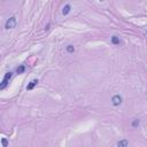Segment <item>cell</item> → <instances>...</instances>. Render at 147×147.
<instances>
[{"instance_id":"obj_1","label":"cell","mask_w":147,"mask_h":147,"mask_svg":"<svg viewBox=\"0 0 147 147\" xmlns=\"http://www.w3.org/2000/svg\"><path fill=\"white\" fill-rule=\"evenodd\" d=\"M17 24V21H16V17L15 16H12L10 18L7 20V22H6V24H5V28L9 30V29H14L15 26Z\"/></svg>"},{"instance_id":"obj_2","label":"cell","mask_w":147,"mask_h":147,"mask_svg":"<svg viewBox=\"0 0 147 147\" xmlns=\"http://www.w3.org/2000/svg\"><path fill=\"white\" fill-rule=\"evenodd\" d=\"M10 78H12V72H6V74H5V77L2 79V83H1V85H0V90H4L5 87L8 85V82Z\"/></svg>"},{"instance_id":"obj_3","label":"cell","mask_w":147,"mask_h":147,"mask_svg":"<svg viewBox=\"0 0 147 147\" xmlns=\"http://www.w3.org/2000/svg\"><path fill=\"white\" fill-rule=\"evenodd\" d=\"M112 102H113L114 106H118V105H121V102H122L121 95H118V94L114 95V97H113V99H112Z\"/></svg>"},{"instance_id":"obj_4","label":"cell","mask_w":147,"mask_h":147,"mask_svg":"<svg viewBox=\"0 0 147 147\" xmlns=\"http://www.w3.org/2000/svg\"><path fill=\"white\" fill-rule=\"evenodd\" d=\"M37 84H38V79H34V80H31V82L26 85V90H29V91H30V90H32V88H34Z\"/></svg>"},{"instance_id":"obj_5","label":"cell","mask_w":147,"mask_h":147,"mask_svg":"<svg viewBox=\"0 0 147 147\" xmlns=\"http://www.w3.org/2000/svg\"><path fill=\"white\" fill-rule=\"evenodd\" d=\"M128 145H129V143L126 139H122L117 143V147H128Z\"/></svg>"},{"instance_id":"obj_6","label":"cell","mask_w":147,"mask_h":147,"mask_svg":"<svg viewBox=\"0 0 147 147\" xmlns=\"http://www.w3.org/2000/svg\"><path fill=\"white\" fill-rule=\"evenodd\" d=\"M70 8H71L70 5H66V6L63 7V9H62V14H63V15H68L70 12Z\"/></svg>"},{"instance_id":"obj_7","label":"cell","mask_w":147,"mask_h":147,"mask_svg":"<svg viewBox=\"0 0 147 147\" xmlns=\"http://www.w3.org/2000/svg\"><path fill=\"white\" fill-rule=\"evenodd\" d=\"M112 43L114 44V45H120V43H121L120 37H117V36H113L112 37Z\"/></svg>"},{"instance_id":"obj_8","label":"cell","mask_w":147,"mask_h":147,"mask_svg":"<svg viewBox=\"0 0 147 147\" xmlns=\"http://www.w3.org/2000/svg\"><path fill=\"white\" fill-rule=\"evenodd\" d=\"M25 71V67L24 66H18L17 68H16V72L17 74H23Z\"/></svg>"},{"instance_id":"obj_9","label":"cell","mask_w":147,"mask_h":147,"mask_svg":"<svg viewBox=\"0 0 147 147\" xmlns=\"http://www.w3.org/2000/svg\"><path fill=\"white\" fill-rule=\"evenodd\" d=\"M67 52L68 53H74L75 52V47H74L72 45H68V46H67Z\"/></svg>"},{"instance_id":"obj_10","label":"cell","mask_w":147,"mask_h":147,"mask_svg":"<svg viewBox=\"0 0 147 147\" xmlns=\"http://www.w3.org/2000/svg\"><path fill=\"white\" fill-rule=\"evenodd\" d=\"M1 143H2V146L4 147H7V145H8V141H7V139L6 138L1 139Z\"/></svg>"},{"instance_id":"obj_11","label":"cell","mask_w":147,"mask_h":147,"mask_svg":"<svg viewBox=\"0 0 147 147\" xmlns=\"http://www.w3.org/2000/svg\"><path fill=\"white\" fill-rule=\"evenodd\" d=\"M138 125H139V121L138 120H134L133 123H132V126H138Z\"/></svg>"}]
</instances>
